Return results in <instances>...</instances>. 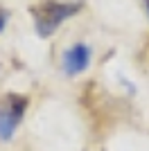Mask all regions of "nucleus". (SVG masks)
<instances>
[{
	"instance_id": "nucleus-5",
	"label": "nucleus",
	"mask_w": 149,
	"mask_h": 151,
	"mask_svg": "<svg viewBox=\"0 0 149 151\" xmlns=\"http://www.w3.org/2000/svg\"><path fill=\"white\" fill-rule=\"evenodd\" d=\"M145 2V12H147V16H149V0H142Z\"/></svg>"
},
{
	"instance_id": "nucleus-4",
	"label": "nucleus",
	"mask_w": 149,
	"mask_h": 151,
	"mask_svg": "<svg viewBox=\"0 0 149 151\" xmlns=\"http://www.w3.org/2000/svg\"><path fill=\"white\" fill-rule=\"evenodd\" d=\"M7 18H9V14H7L5 9H2V7H0V32L5 29V25H7Z\"/></svg>"
},
{
	"instance_id": "nucleus-3",
	"label": "nucleus",
	"mask_w": 149,
	"mask_h": 151,
	"mask_svg": "<svg viewBox=\"0 0 149 151\" xmlns=\"http://www.w3.org/2000/svg\"><path fill=\"white\" fill-rule=\"evenodd\" d=\"M90 57H93V52H90V47L86 43H74L72 47H68V50L63 52V59H61L66 77L81 75L90 65Z\"/></svg>"
},
{
	"instance_id": "nucleus-1",
	"label": "nucleus",
	"mask_w": 149,
	"mask_h": 151,
	"mask_svg": "<svg viewBox=\"0 0 149 151\" xmlns=\"http://www.w3.org/2000/svg\"><path fill=\"white\" fill-rule=\"evenodd\" d=\"M81 9V2H61V0H43L30 9L34 18V29L41 38L52 36L68 18Z\"/></svg>"
},
{
	"instance_id": "nucleus-2",
	"label": "nucleus",
	"mask_w": 149,
	"mask_h": 151,
	"mask_svg": "<svg viewBox=\"0 0 149 151\" xmlns=\"http://www.w3.org/2000/svg\"><path fill=\"white\" fill-rule=\"evenodd\" d=\"M30 106V99L25 95H7L0 99V140L9 142L14 138L16 129L25 117V111Z\"/></svg>"
}]
</instances>
